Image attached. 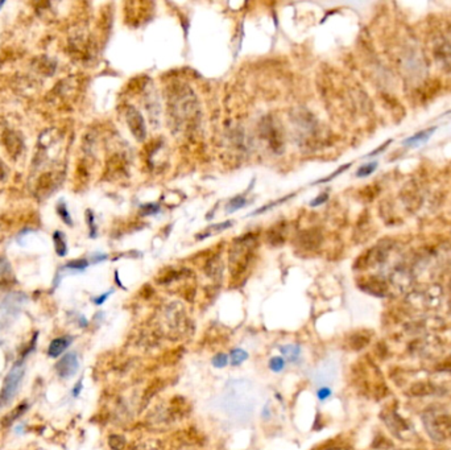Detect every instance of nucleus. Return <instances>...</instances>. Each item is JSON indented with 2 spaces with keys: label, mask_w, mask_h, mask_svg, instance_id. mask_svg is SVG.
Returning a JSON list of instances; mask_svg holds the SVG:
<instances>
[{
  "label": "nucleus",
  "mask_w": 451,
  "mask_h": 450,
  "mask_svg": "<svg viewBox=\"0 0 451 450\" xmlns=\"http://www.w3.org/2000/svg\"><path fill=\"white\" fill-rule=\"evenodd\" d=\"M255 243H256V236L253 234L242 236L234 242V246L230 251V272L232 277H239L246 271L247 265L252 258Z\"/></svg>",
  "instance_id": "1"
},
{
  "label": "nucleus",
  "mask_w": 451,
  "mask_h": 450,
  "mask_svg": "<svg viewBox=\"0 0 451 450\" xmlns=\"http://www.w3.org/2000/svg\"><path fill=\"white\" fill-rule=\"evenodd\" d=\"M186 326V317H185V309L180 304H170L165 308L161 318V327L160 331L170 338L176 339L181 337Z\"/></svg>",
  "instance_id": "2"
},
{
  "label": "nucleus",
  "mask_w": 451,
  "mask_h": 450,
  "mask_svg": "<svg viewBox=\"0 0 451 450\" xmlns=\"http://www.w3.org/2000/svg\"><path fill=\"white\" fill-rule=\"evenodd\" d=\"M423 424L434 441L440 442L451 437V416L448 414H425Z\"/></svg>",
  "instance_id": "3"
},
{
  "label": "nucleus",
  "mask_w": 451,
  "mask_h": 450,
  "mask_svg": "<svg viewBox=\"0 0 451 450\" xmlns=\"http://www.w3.org/2000/svg\"><path fill=\"white\" fill-rule=\"evenodd\" d=\"M24 376V368H23L22 363H18L12 367V370L8 372V375L4 379L3 387L0 391V408L11 403L16 393L19 391L22 379Z\"/></svg>",
  "instance_id": "4"
},
{
  "label": "nucleus",
  "mask_w": 451,
  "mask_h": 450,
  "mask_svg": "<svg viewBox=\"0 0 451 450\" xmlns=\"http://www.w3.org/2000/svg\"><path fill=\"white\" fill-rule=\"evenodd\" d=\"M78 368H80V362L76 352H68L56 364V371L62 379H69L73 375H76Z\"/></svg>",
  "instance_id": "5"
},
{
  "label": "nucleus",
  "mask_w": 451,
  "mask_h": 450,
  "mask_svg": "<svg viewBox=\"0 0 451 450\" xmlns=\"http://www.w3.org/2000/svg\"><path fill=\"white\" fill-rule=\"evenodd\" d=\"M127 122H128V126H130L131 132L134 134L135 138L137 140H144L145 136H147V128H145V122L143 119L141 114L139 113V110L135 109V107H128V111H127Z\"/></svg>",
  "instance_id": "6"
},
{
  "label": "nucleus",
  "mask_w": 451,
  "mask_h": 450,
  "mask_svg": "<svg viewBox=\"0 0 451 450\" xmlns=\"http://www.w3.org/2000/svg\"><path fill=\"white\" fill-rule=\"evenodd\" d=\"M383 420L388 425V428L397 435H401L409 429L406 421L398 416L394 410H388L386 413H383Z\"/></svg>",
  "instance_id": "7"
},
{
  "label": "nucleus",
  "mask_w": 451,
  "mask_h": 450,
  "mask_svg": "<svg viewBox=\"0 0 451 450\" xmlns=\"http://www.w3.org/2000/svg\"><path fill=\"white\" fill-rule=\"evenodd\" d=\"M70 343H72V337L56 338L51 342L49 348H48V354L52 358H57V356L61 355L62 352H65V350L70 346Z\"/></svg>",
  "instance_id": "8"
},
{
  "label": "nucleus",
  "mask_w": 451,
  "mask_h": 450,
  "mask_svg": "<svg viewBox=\"0 0 451 450\" xmlns=\"http://www.w3.org/2000/svg\"><path fill=\"white\" fill-rule=\"evenodd\" d=\"M434 392H435V387L431 383H426V381L414 383L409 388V395L414 396V397H423V396L433 395Z\"/></svg>",
  "instance_id": "9"
},
{
  "label": "nucleus",
  "mask_w": 451,
  "mask_h": 450,
  "mask_svg": "<svg viewBox=\"0 0 451 450\" xmlns=\"http://www.w3.org/2000/svg\"><path fill=\"white\" fill-rule=\"evenodd\" d=\"M437 130L435 127H430L427 130H423L418 134L413 135L410 138H408L406 140H404V144L405 145H410V147H415V145H421V144H425L430 138H431V135L434 134V131Z\"/></svg>",
  "instance_id": "10"
},
{
  "label": "nucleus",
  "mask_w": 451,
  "mask_h": 450,
  "mask_svg": "<svg viewBox=\"0 0 451 450\" xmlns=\"http://www.w3.org/2000/svg\"><path fill=\"white\" fill-rule=\"evenodd\" d=\"M164 387V381L160 380V379H155V380L152 381L151 384L148 385V388L145 389L144 395H143V401L140 404V410H143L145 406L148 405V403L151 401V399L153 396L160 391V389Z\"/></svg>",
  "instance_id": "11"
},
{
  "label": "nucleus",
  "mask_w": 451,
  "mask_h": 450,
  "mask_svg": "<svg viewBox=\"0 0 451 450\" xmlns=\"http://www.w3.org/2000/svg\"><path fill=\"white\" fill-rule=\"evenodd\" d=\"M53 242H55V250L58 256H65L68 252V244H66L65 236L61 231H56L53 234Z\"/></svg>",
  "instance_id": "12"
},
{
  "label": "nucleus",
  "mask_w": 451,
  "mask_h": 450,
  "mask_svg": "<svg viewBox=\"0 0 451 450\" xmlns=\"http://www.w3.org/2000/svg\"><path fill=\"white\" fill-rule=\"evenodd\" d=\"M132 450H164V447L157 439H143L136 442Z\"/></svg>",
  "instance_id": "13"
},
{
  "label": "nucleus",
  "mask_w": 451,
  "mask_h": 450,
  "mask_svg": "<svg viewBox=\"0 0 451 450\" xmlns=\"http://www.w3.org/2000/svg\"><path fill=\"white\" fill-rule=\"evenodd\" d=\"M280 350H281V352L284 354V356H285L289 362H294V360L298 359V356H300L301 352L300 345H286L282 346Z\"/></svg>",
  "instance_id": "14"
},
{
  "label": "nucleus",
  "mask_w": 451,
  "mask_h": 450,
  "mask_svg": "<svg viewBox=\"0 0 451 450\" xmlns=\"http://www.w3.org/2000/svg\"><path fill=\"white\" fill-rule=\"evenodd\" d=\"M369 343V338L363 335V334H354L350 338V346L354 350H361Z\"/></svg>",
  "instance_id": "15"
},
{
  "label": "nucleus",
  "mask_w": 451,
  "mask_h": 450,
  "mask_svg": "<svg viewBox=\"0 0 451 450\" xmlns=\"http://www.w3.org/2000/svg\"><path fill=\"white\" fill-rule=\"evenodd\" d=\"M232 222L228 221V222H223V223H217V225H213L210 226L209 229L203 231V235L198 236V239H203V238H207V236L213 235V234H218V232L223 231V230L228 229V227H231Z\"/></svg>",
  "instance_id": "16"
},
{
  "label": "nucleus",
  "mask_w": 451,
  "mask_h": 450,
  "mask_svg": "<svg viewBox=\"0 0 451 450\" xmlns=\"http://www.w3.org/2000/svg\"><path fill=\"white\" fill-rule=\"evenodd\" d=\"M127 445V441L123 435L111 434L109 437V446L112 450H124Z\"/></svg>",
  "instance_id": "17"
},
{
  "label": "nucleus",
  "mask_w": 451,
  "mask_h": 450,
  "mask_svg": "<svg viewBox=\"0 0 451 450\" xmlns=\"http://www.w3.org/2000/svg\"><path fill=\"white\" fill-rule=\"evenodd\" d=\"M26 410H27V404H22V405H19L18 408H15V409L12 410L11 413L7 414V416L4 417V420H3V422H2V424H3V425L12 424V422H14V421L16 420V418L20 417V416H22V414L24 413Z\"/></svg>",
  "instance_id": "18"
},
{
  "label": "nucleus",
  "mask_w": 451,
  "mask_h": 450,
  "mask_svg": "<svg viewBox=\"0 0 451 450\" xmlns=\"http://www.w3.org/2000/svg\"><path fill=\"white\" fill-rule=\"evenodd\" d=\"M247 203L248 202H247V200L244 198V197L238 196V197H234L231 201H228L227 206L226 207H227L228 213H232V211H236V210H239V209L244 207Z\"/></svg>",
  "instance_id": "19"
},
{
  "label": "nucleus",
  "mask_w": 451,
  "mask_h": 450,
  "mask_svg": "<svg viewBox=\"0 0 451 450\" xmlns=\"http://www.w3.org/2000/svg\"><path fill=\"white\" fill-rule=\"evenodd\" d=\"M89 267V260L86 259H77V260H72L66 263L65 268L66 269H72V271H83V269H86Z\"/></svg>",
  "instance_id": "20"
},
{
  "label": "nucleus",
  "mask_w": 451,
  "mask_h": 450,
  "mask_svg": "<svg viewBox=\"0 0 451 450\" xmlns=\"http://www.w3.org/2000/svg\"><path fill=\"white\" fill-rule=\"evenodd\" d=\"M57 213L58 215L61 217V219L65 222L68 226H72L73 225V219L70 217V213H69L68 207H66V203L65 202H60L57 206Z\"/></svg>",
  "instance_id": "21"
},
{
  "label": "nucleus",
  "mask_w": 451,
  "mask_h": 450,
  "mask_svg": "<svg viewBox=\"0 0 451 450\" xmlns=\"http://www.w3.org/2000/svg\"><path fill=\"white\" fill-rule=\"evenodd\" d=\"M376 168H377V163H376V161H373V163L365 164V165H363V167H360L359 169H357L356 176L360 178L368 177L369 174H372L373 172H375Z\"/></svg>",
  "instance_id": "22"
},
{
  "label": "nucleus",
  "mask_w": 451,
  "mask_h": 450,
  "mask_svg": "<svg viewBox=\"0 0 451 450\" xmlns=\"http://www.w3.org/2000/svg\"><path fill=\"white\" fill-rule=\"evenodd\" d=\"M247 358H248V354H247L244 350H242V348H236V350H232L231 351V362L234 366L240 364V363L244 362Z\"/></svg>",
  "instance_id": "23"
},
{
  "label": "nucleus",
  "mask_w": 451,
  "mask_h": 450,
  "mask_svg": "<svg viewBox=\"0 0 451 450\" xmlns=\"http://www.w3.org/2000/svg\"><path fill=\"white\" fill-rule=\"evenodd\" d=\"M284 367H285V360L282 359L281 356H274L269 360V368L273 372H280V371L284 370Z\"/></svg>",
  "instance_id": "24"
},
{
  "label": "nucleus",
  "mask_w": 451,
  "mask_h": 450,
  "mask_svg": "<svg viewBox=\"0 0 451 450\" xmlns=\"http://www.w3.org/2000/svg\"><path fill=\"white\" fill-rule=\"evenodd\" d=\"M351 165H352V164H351V163L344 164V165H343V167L338 168V171H335V172H334V173L330 174V176H327V177H325V178H322V180H319V181L314 182V185H317V184H325V182L331 181V180H334V178H335V177H338V176H339V174H342L343 172L346 171V169H348V168H350Z\"/></svg>",
  "instance_id": "25"
},
{
  "label": "nucleus",
  "mask_w": 451,
  "mask_h": 450,
  "mask_svg": "<svg viewBox=\"0 0 451 450\" xmlns=\"http://www.w3.org/2000/svg\"><path fill=\"white\" fill-rule=\"evenodd\" d=\"M227 362H228V356L227 354H224V352H219L217 355L213 358V364L218 368H223V367L227 366Z\"/></svg>",
  "instance_id": "26"
},
{
  "label": "nucleus",
  "mask_w": 451,
  "mask_h": 450,
  "mask_svg": "<svg viewBox=\"0 0 451 450\" xmlns=\"http://www.w3.org/2000/svg\"><path fill=\"white\" fill-rule=\"evenodd\" d=\"M292 197H293V194H292V196H286V197H284V198H281V200H277V201H276V202H272V203H269V205H265V206H263V207H260V209H257V210L255 211V213H252V214H251V215L261 214V213H264V211L271 210V209H273L274 206H277V205H280V203H282L285 200H289V198H292Z\"/></svg>",
  "instance_id": "27"
},
{
  "label": "nucleus",
  "mask_w": 451,
  "mask_h": 450,
  "mask_svg": "<svg viewBox=\"0 0 451 450\" xmlns=\"http://www.w3.org/2000/svg\"><path fill=\"white\" fill-rule=\"evenodd\" d=\"M86 217H87V225L90 227V236L91 238H95V236H97V225H95V218L94 214H93V211L87 210Z\"/></svg>",
  "instance_id": "28"
},
{
  "label": "nucleus",
  "mask_w": 451,
  "mask_h": 450,
  "mask_svg": "<svg viewBox=\"0 0 451 450\" xmlns=\"http://www.w3.org/2000/svg\"><path fill=\"white\" fill-rule=\"evenodd\" d=\"M141 210H143V213H141L143 215H153L159 213L160 206L156 203H147V205L141 206Z\"/></svg>",
  "instance_id": "29"
},
{
  "label": "nucleus",
  "mask_w": 451,
  "mask_h": 450,
  "mask_svg": "<svg viewBox=\"0 0 451 450\" xmlns=\"http://www.w3.org/2000/svg\"><path fill=\"white\" fill-rule=\"evenodd\" d=\"M327 200H328V193H322V194H319V196H318L317 198H314V200L311 201L310 206L311 207L319 206V205H322V203H325Z\"/></svg>",
  "instance_id": "30"
},
{
  "label": "nucleus",
  "mask_w": 451,
  "mask_h": 450,
  "mask_svg": "<svg viewBox=\"0 0 451 450\" xmlns=\"http://www.w3.org/2000/svg\"><path fill=\"white\" fill-rule=\"evenodd\" d=\"M317 395H318V399L319 400H325V399H327L328 396L331 395V389L328 388V387H322V388L318 389Z\"/></svg>",
  "instance_id": "31"
},
{
  "label": "nucleus",
  "mask_w": 451,
  "mask_h": 450,
  "mask_svg": "<svg viewBox=\"0 0 451 450\" xmlns=\"http://www.w3.org/2000/svg\"><path fill=\"white\" fill-rule=\"evenodd\" d=\"M8 269H10V264H8V261L6 260L4 258H0V273L8 272Z\"/></svg>",
  "instance_id": "32"
},
{
  "label": "nucleus",
  "mask_w": 451,
  "mask_h": 450,
  "mask_svg": "<svg viewBox=\"0 0 451 450\" xmlns=\"http://www.w3.org/2000/svg\"><path fill=\"white\" fill-rule=\"evenodd\" d=\"M112 292L111 290H110V292H107V293H105V294H101V296H99V297H97V298H94V302L97 305H101V304H103V302L106 301V300H107V297H109L110 294H111Z\"/></svg>",
  "instance_id": "33"
},
{
  "label": "nucleus",
  "mask_w": 451,
  "mask_h": 450,
  "mask_svg": "<svg viewBox=\"0 0 451 450\" xmlns=\"http://www.w3.org/2000/svg\"><path fill=\"white\" fill-rule=\"evenodd\" d=\"M390 143H392V140H388V142H385V143H384V144H383V145H380L379 148L376 149V151H373V152H371V153H369L368 156H375V155H377V153L383 152L384 149H385V147H388V145H389V144H390Z\"/></svg>",
  "instance_id": "34"
},
{
  "label": "nucleus",
  "mask_w": 451,
  "mask_h": 450,
  "mask_svg": "<svg viewBox=\"0 0 451 450\" xmlns=\"http://www.w3.org/2000/svg\"><path fill=\"white\" fill-rule=\"evenodd\" d=\"M107 259V255H103V254H95L93 256V263H101V261L106 260Z\"/></svg>",
  "instance_id": "35"
},
{
  "label": "nucleus",
  "mask_w": 451,
  "mask_h": 450,
  "mask_svg": "<svg viewBox=\"0 0 451 450\" xmlns=\"http://www.w3.org/2000/svg\"><path fill=\"white\" fill-rule=\"evenodd\" d=\"M81 389H82V380H80V381H78V383H77V384H76V388L73 389V395H74V396H78V395H80Z\"/></svg>",
  "instance_id": "36"
},
{
  "label": "nucleus",
  "mask_w": 451,
  "mask_h": 450,
  "mask_svg": "<svg viewBox=\"0 0 451 450\" xmlns=\"http://www.w3.org/2000/svg\"><path fill=\"white\" fill-rule=\"evenodd\" d=\"M4 3H6V2H0V8L3 7V6H4Z\"/></svg>",
  "instance_id": "37"
},
{
  "label": "nucleus",
  "mask_w": 451,
  "mask_h": 450,
  "mask_svg": "<svg viewBox=\"0 0 451 450\" xmlns=\"http://www.w3.org/2000/svg\"><path fill=\"white\" fill-rule=\"evenodd\" d=\"M334 450H347V449H343V447H336V449H334Z\"/></svg>",
  "instance_id": "38"
},
{
  "label": "nucleus",
  "mask_w": 451,
  "mask_h": 450,
  "mask_svg": "<svg viewBox=\"0 0 451 450\" xmlns=\"http://www.w3.org/2000/svg\"><path fill=\"white\" fill-rule=\"evenodd\" d=\"M404 450H417V449H404Z\"/></svg>",
  "instance_id": "39"
}]
</instances>
